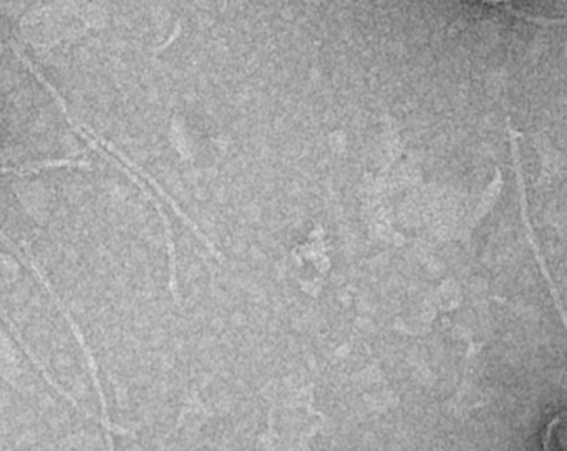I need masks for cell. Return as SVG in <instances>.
I'll return each mask as SVG.
<instances>
[{
  "label": "cell",
  "mask_w": 567,
  "mask_h": 451,
  "mask_svg": "<svg viewBox=\"0 0 567 451\" xmlns=\"http://www.w3.org/2000/svg\"><path fill=\"white\" fill-rule=\"evenodd\" d=\"M506 9L512 12V16L522 17V19L528 20V22H535L539 23V25L546 27V25H566L567 23V17L565 19H545V17H533V16H526L525 12H522V10L513 9L512 6H505Z\"/></svg>",
  "instance_id": "cell-2"
},
{
  "label": "cell",
  "mask_w": 567,
  "mask_h": 451,
  "mask_svg": "<svg viewBox=\"0 0 567 451\" xmlns=\"http://www.w3.org/2000/svg\"><path fill=\"white\" fill-rule=\"evenodd\" d=\"M543 450L567 451V412L553 417L543 435Z\"/></svg>",
  "instance_id": "cell-1"
}]
</instances>
